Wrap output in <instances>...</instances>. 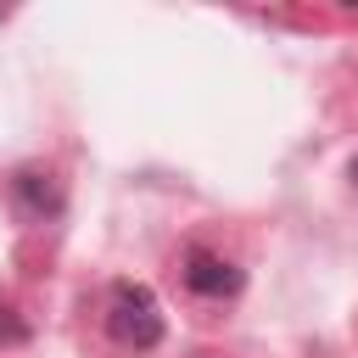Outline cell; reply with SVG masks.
<instances>
[{
  "label": "cell",
  "instance_id": "cell-1",
  "mask_svg": "<svg viewBox=\"0 0 358 358\" xmlns=\"http://www.w3.org/2000/svg\"><path fill=\"white\" fill-rule=\"evenodd\" d=\"M112 336L123 347H157L162 341V313L145 285H117L112 291Z\"/></svg>",
  "mask_w": 358,
  "mask_h": 358
},
{
  "label": "cell",
  "instance_id": "cell-2",
  "mask_svg": "<svg viewBox=\"0 0 358 358\" xmlns=\"http://www.w3.org/2000/svg\"><path fill=\"white\" fill-rule=\"evenodd\" d=\"M185 280H190V291H201V296H229V291L241 285V274H235L224 257H213V252H190V257H185Z\"/></svg>",
  "mask_w": 358,
  "mask_h": 358
}]
</instances>
